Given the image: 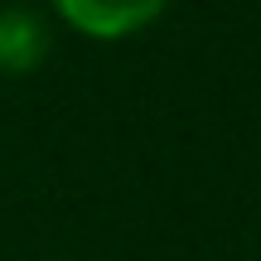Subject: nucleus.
Segmentation results:
<instances>
[{
  "label": "nucleus",
  "instance_id": "obj_1",
  "mask_svg": "<svg viewBox=\"0 0 261 261\" xmlns=\"http://www.w3.org/2000/svg\"><path fill=\"white\" fill-rule=\"evenodd\" d=\"M169 0H54L58 19L87 39H130L165 15Z\"/></svg>",
  "mask_w": 261,
  "mask_h": 261
},
{
  "label": "nucleus",
  "instance_id": "obj_2",
  "mask_svg": "<svg viewBox=\"0 0 261 261\" xmlns=\"http://www.w3.org/2000/svg\"><path fill=\"white\" fill-rule=\"evenodd\" d=\"M48 58V24L24 5H0V77H24Z\"/></svg>",
  "mask_w": 261,
  "mask_h": 261
}]
</instances>
